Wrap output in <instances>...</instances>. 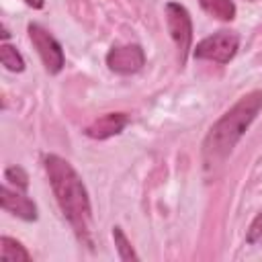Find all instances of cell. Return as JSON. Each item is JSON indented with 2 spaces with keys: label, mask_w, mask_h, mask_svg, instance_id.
<instances>
[{
  "label": "cell",
  "mask_w": 262,
  "mask_h": 262,
  "mask_svg": "<svg viewBox=\"0 0 262 262\" xmlns=\"http://www.w3.org/2000/svg\"><path fill=\"white\" fill-rule=\"evenodd\" d=\"M43 166L63 217L72 225L78 239L92 246V205L80 174L68 160L55 154L45 156Z\"/></svg>",
  "instance_id": "1"
},
{
  "label": "cell",
  "mask_w": 262,
  "mask_h": 262,
  "mask_svg": "<svg viewBox=\"0 0 262 262\" xmlns=\"http://www.w3.org/2000/svg\"><path fill=\"white\" fill-rule=\"evenodd\" d=\"M262 111V90H252L244 94L229 111L221 115L209 129L203 141V160L207 168L219 166L233 151L235 143L242 139L246 129Z\"/></svg>",
  "instance_id": "2"
},
{
  "label": "cell",
  "mask_w": 262,
  "mask_h": 262,
  "mask_svg": "<svg viewBox=\"0 0 262 262\" xmlns=\"http://www.w3.org/2000/svg\"><path fill=\"white\" fill-rule=\"evenodd\" d=\"M239 47V35L235 31H217L203 41L196 43L194 47V59H207L215 63H229L233 55L237 53Z\"/></svg>",
  "instance_id": "3"
},
{
  "label": "cell",
  "mask_w": 262,
  "mask_h": 262,
  "mask_svg": "<svg viewBox=\"0 0 262 262\" xmlns=\"http://www.w3.org/2000/svg\"><path fill=\"white\" fill-rule=\"evenodd\" d=\"M166 25H168V33L178 49V61H180V66H184L190 45H192V20H190L188 10L178 2H168L166 4Z\"/></svg>",
  "instance_id": "4"
},
{
  "label": "cell",
  "mask_w": 262,
  "mask_h": 262,
  "mask_svg": "<svg viewBox=\"0 0 262 262\" xmlns=\"http://www.w3.org/2000/svg\"><path fill=\"white\" fill-rule=\"evenodd\" d=\"M29 39L33 43V47L37 49L45 70L49 74H59L63 70V63H66V55H63V49L61 45L57 43V39L47 31L43 29L41 25L37 23H31L29 25Z\"/></svg>",
  "instance_id": "5"
},
{
  "label": "cell",
  "mask_w": 262,
  "mask_h": 262,
  "mask_svg": "<svg viewBox=\"0 0 262 262\" xmlns=\"http://www.w3.org/2000/svg\"><path fill=\"white\" fill-rule=\"evenodd\" d=\"M145 63V51L137 43L129 45H115L106 53V66L111 72L121 74V76H131L137 74Z\"/></svg>",
  "instance_id": "6"
},
{
  "label": "cell",
  "mask_w": 262,
  "mask_h": 262,
  "mask_svg": "<svg viewBox=\"0 0 262 262\" xmlns=\"http://www.w3.org/2000/svg\"><path fill=\"white\" fill-rule=\"evenodd\" d=\"M2 209L23 221H35L37 219V205L25 194V190L12 188L8 182L2 184Z\"/></svg>",
  "instance_id": "7"
},
{
  "label": "cell",
  "mask_w": 262,
  "mask_h": 262,
  "mask_svg": "<svg viewBox=\"0 0 262 262\" xmlns=\"http://www.w3.org/2000/svg\"><path fill=\"white\" fill-rule=\"evenodd\" d=\"M129 125V117L125 113H106L98 119H94L86 129L84 133L90 137V139H108L113 135H119L125 127Z\"/></svg>",
  "instance_id": "8"
},
{
  "label": "cell",
  "mask_w": 262,
  "mask_h": 262,
  "mask_svg": "<svg viewBox=\"0 0 262 262\" xmlns=\"http://www.w3.org/2000/svg\"><path fill=\"white\" fill-rule=\"evenodd\" d=\"M0 258L4 262H29L31 254L25 250V246L8 235L0 237Z\"/></svg>",
  "instance_id": "9"
},
{
  "label": "cell",
  "mask_w": 262,
  "mask_h": 262,
  "mask_svg": "<svg viewBox=\"0 0 262 262\" xmlns=\"http://www.w3.org/2000/svg\"><path fill=\"white\" fill-rule=\"evenodd\" d=\"M201 8L217 18V20H233L235 18V4L233 0H199Z\"/></svg>",
  "instance_id": "10"
},
{
  "label": "cell",
  "mask_w": 262,
  "mask_h": 262,
  "mask_svg": "<svg viewBox=\"0 0 262 262\" xmlns=\"http://www.w3.org/2000/svg\"><path fill=\"white\" fill-rule=\"evenodd\" d=\"M0 61L2 66L8 70V72H23L25 70V59L23 55L18 53L16 47L8 45V43H2L0 45Z\"/></svg>",
  "instance_id": "11"
},
{
  "label": "cell",
  "mask_w": 262,
  "mask_h": 262,
  "mask_svg": "<svg viewBox=\"0 0 262 262\" xmlns=\"http://www.w3.org/2000/svg\"><path fill=\"white\" fill-rule=\"evenodd\" d=\"M113 239H115V248H117V254H119L121 260H125V262L127 260H139V256L135 254L131 242L127 239V235L123 233V229L119 225L113 227Z\"/></svg>",
  "instance_id": "12"
},
{
  "label": "cell",
  "mask_w": 262,
  "mask_h": 262,
  "mask_svg": "<svg viewBox=\"0 0 262 262\" xmlns=\"http://www.w3.org/2000/svg\"><path fill=\"white\" fill-rule=\"evenodd\" d=\"M4 182L12 184V186L18 188V190H27V188H29V176H27V172H25L20 166H10V168H6V172H4Z\"/></svg>",
  "instance_id": "13"
},
{
  "label": "cell",
  "mask_w": 262,
  "mask_h": 262,
  "mask_svg": "<svg viewBox=\"0 0 262 262\" xmlns=\"http://www.w3.org/2000/svg\"><path fill=\"white\" fill-rule=\"evenodd\" d=\"M258 239H262V211L252 219V223L248 227V233H246L248 244H256Z\"/></svg>",
  "instance_id": "14"
},
{
  "label": "cell",
  "mask_w": 262,
  "mask_h": 262,
  "mask_svg": "<svg viewBox=\"0 0 262 262\" xmlns=\"http://www.w3.org/2000/svg\"><path fill=\"white\" fill-rule=\"evenodd\" d=\"M29 6H35V8H43V0H25Z\"/></svg>",
  "instance_id": "15"
}]
</instances>
